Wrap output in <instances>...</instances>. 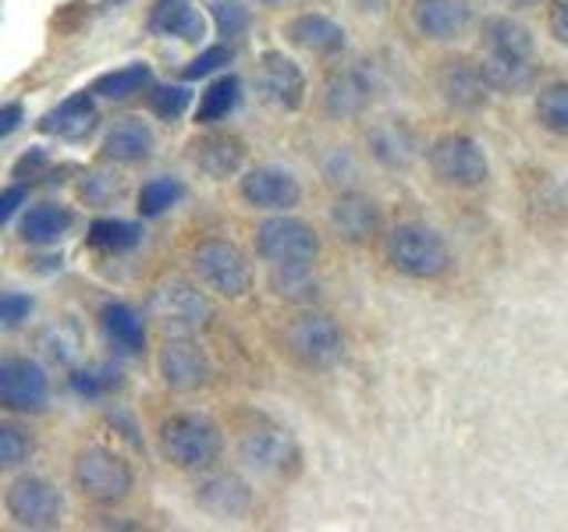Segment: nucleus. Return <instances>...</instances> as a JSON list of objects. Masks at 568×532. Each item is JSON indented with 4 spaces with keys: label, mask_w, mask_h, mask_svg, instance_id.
Wrapping results in <instances>:
<instances>
[{
    "label": "nucleus",
    "mask_w": 568,
    "mask_h": 532,
    "mask_svg": "<svg viewBox=\"0 0 568 532\" xmlns=\"http://www.w3.org/2000/svg\"><path fill=\"white\" fill-rule=\"evenodd\" d=\"M160 451L182 472H203L221 461L224 433L203 412H174L160 422Z\"/></svg>",
    "instance_id": "f257e3e1"
},
{
    "label": "nucleus",
    "mask_w": 568,
    "mask_h": 532,
    "mask_svg": "<svg viewBox=\"0 0 568 532\" xmlns=\"http://www.w3.org/2000/svg\"><path fill=\"white\" fill-rule=\"evenodd\" d=\"M192 270L210 291L235 301L253 291V263L235 242L227 238H203L192 248Z\"/></svg>",
    "instance_id": "f03ea898"
},
{
    "label": "nucleus",
    "mask_w": 568,
    "mask_h": 532,
    "mask_svg": "<svg viewBox=\"0 0 568 532\" xmlns=\"http://www.w3.org/2000/svg\"><path fill=\"white\" fill-rule=\"evenodd\" d=\"M387 263L398 274L416 280H434L452 266V253L444 238L426 224H398L387 235Z\"/></svg>",
    "instance_id": "7ed1b4c3"
},
{
    "label": "nucleus",
    "mask_w": 568,
    "mask_h": 532,
    "mask_svg": "<svg viewBox=\"0 0 568 532\" xmlns=\"http://www.w3.org/2000/svg\"><path fill=\"white\" fill-rule=\"evenodd\" d=\"M284 351L302 369H331L342 362L345 337L342 327L324 313H298L288 327H284Z\"/></svg>",
    "instance_id": "20e7f679"
},
{
    "label": "nucleus",
    "mask_w": 568,
    "mask_h": 532,
    "mask_svg": "<svg viewBox=\"0 0 568 532\" xmlns=\"http://www.w3.org/2000/svg\"><path fill=\"white\" fill-rule=\"evenodd\" d=\"M132 466L111 448H85L75 458V487L93 504H121L132 493Z\"/></svg>",
    "instance_id": "39448f33"
},
{
    "label": "nucleus",
    "mask_w": 568,
    "mask_h": 532,
    "mask_svg": "<svg viewBox=\"0 0 568 532\" xmlns=\"http://www.w3.org/2000/svg\"><path fill=\"white\" fill-rule=\"evenodd\" d=\"M256 253L271 266H313L320 256V238L306 221L274 213L256 227Z\"/></svg>",
    "instance_id": "423d86ee"
},
{
    "label": "nucleus",
    "mask_w": 568,
    "mask_h": 532,
    "mask_svg": "<svg viewBox=\"0 0 568 532\" xmlns=\"http://www.w3.org/2000/svg\"><path fill=\"white\" fill-rule=\"evenodd\" d=\"M239 458L260 475L288 479L302 469V451L295 437L274 422H256L253 430H245L239 440Z\"/></svg>",
    "instance_id": "0eeeda50"
},
{
    "label": "nucleus",
    "mask_w": 568,
    "mask_h": 532,
    "mask_svg": "<svg viewBox=\"0 0 568 532\" xmlns=\"http://www.w3.org/2000/svg\"><path fill=\"white\" fill-rule=\"evenodd\" d=\"M430 171L452 188H479L490 177L487 153L469 135H444L430 150Z\"/></svg>",
    "instance_id": "6e6552de"
},
{
    "label": "nucleus",
    "mask_w": 568,
    "mask_h": 532,
    "mask_svg": "<svg viewBox=\"0 0 568 532\" xmlns=\"http://www.w3.org/2000/svg\"><path fill=\"white\" fill-rule=\"evenodd\" d=\"M150 313L168 334H195L210 324L213 306L203 291H195L185 280H164L156 284L150 298Z\"/></svg>",
    "instance_id": "1a4fd4ad"
},
{
    "label": "nucleus",
    "mask_w": 568,
    "mask_h": 532,
    "mask_svg": "<svg viewBox=\"0 0 568 532\" xmlns=\"http://www.w3.org/2000/svg\"><path fill=\"white\" fill-rule=\"evenodd\" d=\"M50 401V380L47 369L36 359H4L0 362V408L18 416L43 412Z\"/></svg>",
    "instance_id": "9d476101"
},
{
    "label": "nucleus",
    "mask_w": 568,
    "mask_h": 532,
    "mask_svg": "<svg viewBox=\"0 0 568 532\" xmlns=\"http://www.w3.org/2000/svg\"><path fill=\"white\" fill-rule=\"evenodd\" d=\"M4 508L11 514V522L22 529H53L64 514L61 490L36 475L14 479L4 493Z\"/></svg>",
    "instance_id": "9b49d317"
},
{
    "label": "nucleus",
    "mask_w": 568,
    "mask_h": 532,
    "mask_svg": "<svg viewBox=\"0 0 568 532\" xmlns=\"http://www.w3.org/2000/svg\"><path fill=\"white\" fill-rule=\"evenodd\" d=\"M156 372H160V380H164V387L174 390V395H195V390H203L210 380V359L189 334H178L160 348Z\"/></svg>",
    "instance_id": "f8f14e48"
},
{
    "label": "nucleus",
    "mask_w": 568,
    "mask_h": 532,
    "mask_svg": "<svg viewBox=\"0 0 568 532\" xmlns=\"http://www.w3.org/2000/svg\"><path fill=\"white\" fill-rule=\"evenodd\" d=\"M239 192L248 206L266 209V213H284L302 203V185L292 171L284 167H253L242 174Z\"/></svg>",
    "instance_id": "ddd939ff"
},
{
    "label": "nucleus",
    "mask_w": 568,
    "mask_h": 532,
    "mask_svg": "<svg viewBox=\"0 0 568 532\" xmlns=\"http://www.w3.org/2000/svg\"><path fill=\"white\" fill-rule=\"evenodd\" d=\"M260 93L281 111H298L306 103V75L288 53L266 50L260 58Z\"/></svg>",
    "instance_id": "4468645a"
},
{
    "label": "nucleus",
    "mask_w": 568,
    "mask_h": 532,
    "mask_svg": "<svg viewBox=\"0 0 568 532\" xmlns=\"http://www.w3.org/2000/svg\"><path fill=\"white\" fill-rule=\"evenodd\" d=\"M97 96L89 89H79V93L64 96L50 114H43L40 121V132L53 135V139H64V142H82L97 132Z\"/></svg>",
    "instance_id": "2eb2a0df"
},
{
    "label": "nucleus",
    "mask_w": 568,
    "mask_h": 532,
    "mask_svg": "<svg viewBox=\"0 0 568 532\" xmlns=\"http://www.w3.org/2000/svg\"><path fill=\"white\" fill-rule=\"evenodd\" d=\"M437 89L452 106H458V111H476V106H484L490 96L484 71H479V64L469 58L444 61L440 75H437Z\"/></svg>",
    "instance_id": "dca6fc26"
},
{
    "label": "nucleus",
    "mask_w": 568,
    "mask_h": 532,
    "mask_svg": "<svg viewBox=\"0 0 568 532\" xmlns=\"http://www.w3.org/2000/svg\"><path fill=\"white\" fill-rule=\"evenodd\" d=\"M189 156L206 177H217V182H221V177H231V174L242 171L245 142L235 139V135H227V132H206V135L189 142Z\"/></svg>",
    "instance_id": "f3484780"
},
{
    "label": "nucleus",
    "mask_w": 568,
    "mask_h": 532,
    "mask_svg": "<svg viewBox=\"0 0 568 532\" xmlns=\"http://www.w3.org/2000/svg\"><path fill=\"white\" fill-rule=\"evenodd\" d=\"M146 29L153 35H174V40L200 43L206 35V18L192 0H156L146 18Z\"/></svg>",
    "instance_id": "a211bd4d"
},
{
    "label": "nucleus",
    "mask_w": 568,
    "mask_h": 532,
    "mask_svg": "<svg viewBox=\"0 0 568 532\" xmlns=\"http://www.w3.org/2000/svg\"><path fill=\"white\" fill-rule=\"evenodd\" d=\"M469 18V0H416L413 4V22L430 40H455V35L466 32Z\"/></svg>",
    "instance_id": "6ab92c4d"
},
{
    "label": "nucleus",
    "mask_w": 568,
    "mask_h": 532,
    "mask_svg": "<svg viewBox=\"0 0 568 532\" xmlns=\"http://www.w3.org/2000/svg\"><path fill=\"white\" fill-rule=\"evenodd\" d=\"M284 35L302 47L310 53H320V58H334V53L345 50V29L334 22L327 14H316V11H306V14H295L288 25H284Z\"/></svg>",
    "instance_id": "aec40b11"
},
{
    "label": "nucleus",
    "mask_w": 568,
    "mask_h": 532,
    "mask_svg": "<svg viewBox=\"0 0 568 532\" xmlns=\"http://www.w3.org/2000/svg\"><path fill=\"white\" fill-rule=\"evenodd\" d=\"M153 153V129L139 117H118L103 135V156L114 164H142Z\"/></svg>",
    "instance_id": "412c9836"
},
{
    "label": "nucleus",
    "mask_w": 568,
    "mask_h": 532,
    "mask_svg": "<svg viewBox=\"0 0 568 532\" xmlns=\"http://www.w3.org/2000/svg\"><path fill=\"white\" fill-rule=\"evenodd\" d=\"M71 227H75V213L68 206L40 203L22 213V221H18V238L29 245H58Z\"/></svg>",
    "instance_id": "4be33fe9"
},
{
    "label": "nucleus",
    "mask_w": 568,
    "mask_h": 532,
    "mask_svg": "<svg viewBox=\"0 0 568 532\" xmlns=\"http://www.w3.org/2000/svg\"><path fill=\"white\" fill-rule=\"evenodd\" d=\"M331 224L337 231V238H345L352 245H363L381 231V213L366 195H342L331 209Z\"/></svg>",
    "instance_id": "5701e85b"
},
{
    "label": "nucleus",
    "mask_w": 568,
    "mask_h": 532,
    "mask_svg": "<svg viewBox=\"0 0 568 532\" xmlns=\"http://www.w3.org/2000/svg\"><path fill=\"white\" fill-rule=\"evenodd\" d=\"M195 501H200V508L213 514V519H242L253 497H248V487L239 475H213L195 490Z\"/></svg>",
    "instance_id": "b1692460"
},
{
    "label": "nucleus",
    "mask_w": 568,
    "mask_h": 532,
    "mask_svg": "<svg viewBox=\"0 0 568 532\" xmlns=\"http://www.w3.org/2000/svg\"><path fill=\"white\" fill-rule=\"evenodd\" d=\"M100 324L118 351H124V355L146 351V327H142V319L132 306H124V301H106L100 313Z\"/></svg>",
    "instance_id": "393cba45"
},
{
    "label": "nucleus",
    "mask_w": 568,
    "mask_h": 532,
    "mask_svg": "<svg viewBox=\"0 0 568 532\" xmlns=\"http://www.w3.org/2000/svg\"><path fill=\"white\" fill-rule=\"evenodd\" d=\"M369 150H373V156L381 160V164L405 167L408 160L416 156V139L402 121L390 117V121H381V124H373V129H369Z\"/></svg>",
    "instance_id": "a878e982"
},
{
    "label": "nucleus",
    "mask_w": 568,
    "mask_h": 532,
    "mask_svg": "<svg viewBox=\"0 0 568 532\" xmlns=\"http://www.w3.org/2000/svg\"><path fill=\"white\" fill-rule=\"evenodd\" d=\"M479 71H484L487 85L497 89V93H523V89H529L532 79H537L529 58H501V53H487V58L479 61Z\"/></svg>",
    "instance_id": "bb28decb"
},
{
    "label": "nucleus",
    "mask_w": 568,
    "mask_h": 532,
    "mask_svg": "<svg viewBox=\"0 0 568 532\" xmlns=\"http://www.w3.org/2000/svg\"><path fill=\"white\" fill-rule=\"evenodd\" d=\"M85 242H89V248H97V253L121 256V253H132V248L142 242V227H139V224H132V221L100 217V221L89 224Z\"/></svg>",
    "instance_id": "cd10ccee"
},
{
    "label": "nucleus",
    "mask_w": 568,
    "mask_h": 532,
    "mask_svg": "<svg viewBox=\"0 0 568 532\" xmlns=\"http://www.w3.org/2000/svg\"><path fill=\"white\" fill-rule=\"evenodd\" d=\"M327 111L337 117H352L359 114L369 103V82L359 75V71H337V75L327 82Z\"/></svg>",
    "instance_id": "c85d7f7f"
},
{
    "label": "nucleus",
    "mask_w": 568,
    "mask_h": 532,
    "mask_svg": "<svg viewBox=\"0 0 568 532\" xmlns=\"http://www.w3.org/2000/svg\"><path fill=\"white\" fill-rule=\"evenodd\" d=\"M150 82H153L150 64L132 61V64H124V68L103 71V75L93 82V89H89V93L103 96V100H129L132 93H142V89H146Z\"/></svg>",
    "instance_id": "c756f323"
},
{
    "label": "nucleus",
    "mask_w": 568,
    "mask_h": 532,
    "mask_svg": "<svg viewBox=\"0 0 568 532\" xmlns=\"http://www.w3.org/2000/svg\"><path fill=\"white\" fill-rule=\"evenodd\" d=\"M484 43L490 53H501V58H529L532 53V35L523 22H511V18H487L484 22Z\"/></svg>",
    "instance_id": "7c9ffc66"
},
{
    "label": "nucleus",
    "mask_w": 568,
    "mask_h": 532,
    "mask_svg": "<svg viewBox=\"0 0 568 532\" xmlns=\"http://www.w3.org/2000/svg\"><path fill=\"white\" fill-rule=\"evenodd\" d=\"M242 96V79L239 75H221L213 85H206V93L200 96L195 106V124H217L224 121Z\"/></svg>",
    "instance_id": "2f4dec72"
},
{
    "label": "nucleus",
    "mask_w": 568,
    "mask_h": 532,
    "mask_svg": "<svg viewBox=\"0 0 568 532\" xmlns=\"http://www.w3.org/2000/svg\"><path fill=\"white\" fill-rule=\"evenodd\" d=\"M537 121L547 132H555L561 139H568V82H555L540 89L537 96Z\"/></svg>",
    "instance_id": "473e14b6"
},
{
    "label": "nucleus",
    "mask_w": 568,
    "mask_h": 532,
    "mask_svg": "<svg viewBox=\"0 0 568 532\" xmlns=\"http://www.w3.org/2000/svg\"><path fill=\"white\" fill-rule=\"evenodd\" d=\"M185 195V185L178 182V177H156V182H146L139 192V213L142 217H160V213H168L171 206L182 203Z\"/></svg>",
    "instance_id": "72a5a7b5"
},
{
    "label": "nucleus",
    "mask_w": 568,
    "mask_h": 532,
    "mask_svg": "<svg viewBox=\"0 0 568 532\" xmlns=\"http://www.w3.org/2000/svg\"><path fill=\"white\" fill-rule=\"evenodd\" d=\"M121 387V372L114 366H89V369H71V390L82 398H103Z\"/></svg>",
    "instance_id": "f704fd0d"
},
{
    "label": "nucleus",
    "mask_w": 568,
    "mask_h": 532,
    "mask_svg": "<svg viewBox=\"0 0 568 532\" xmlns=\"http://www.w3.org/2000/svg\"><path fill=\"white\" fill-rule=\"evenodd\" d=\"M192 103V89L189 85H178V82H160L153 85L150 93V111L160 117V121H178Z\"/></svg>",
    "instance_id": "c9c22d12"
},
{
    "label": "nucleus",
    "mask_w": 568,
    "mask_h": 532,
    "mask_svg": "<svg viewBox=\"0 0 568 532\" xmlns=\"http://www.w3.org/2000/svg\"><path fill=\"white\" fill-rule=\"evenodd\" d=\"M32 454V437L18 422H0V472L26 466Z\"/></svg>",
    "instance_id": "e433bc0d"
},
{
    "label": "nucleus",
    "mask_w": 568,
    "mask_h": 532,
    "mask_svg": "<svg viewBox=\"0 0 568 532\" xmlns=\"http://www.w3.org/2000/svg\"><path fill=\"white\" fill-rule=\"evenodd\" d=\"M235 61V50H231L227 43H217V47H206L200 58H192L185 68H182V79L185 82H195V79H206L213 75V71H221L224 64Z\"/></svg>",
    "instance_id": "4c0bfd02"
},
{
    "label": "nucleus",
    "mask_w": 568,
    "mask_h": 532,
    "mask_svg": "<svg viewBox=\"0 0 568 532\" xmlns=\"http://www.w3.org/2000/svg\"><path fill=\"white\" fill-rule=\"evenodd\" d=\"M213 22H217V32L224 40H235V35H242L248 29L253 14H248L239 0H217V4H213Z\"/></svg>",
    "instance_id": "58836bf2"
},
{
    "label": "nucleus",
    "mask_w": 568,
    "mask_h": 532,
    "mask_svg": "<svg viewBox=\"0 0 568 532\" xmlns=\"http://www.w3.org/2000/svg\"><path fill=\"white\" fill-rule=\"evenodd\" d=\"M118 177L114 174H93V177H85V185H82V200L85 203H93V206H103V203H111L118 200Z\"/></svg>",
    "instance_id": "ea45409f"
},
{
    "label": "nucleus",
    "mask_w": 568,
    "mask_h": 532,
    "mask_svg": "<svg viewBox=\"0 0 568 532\" xmlns=\"http://www.w3.org/2000/svg\"><path fill=\"white\" fill-rule=\"evenodd\" d=\"M47 164H50V156H47V150H26V156L18 160L14 164V177H22V185L26 182H32V177H40L43 171H47Z\"/></svg>",
    "instance_id": "a19ab883"
},
{
    "label": "nucleus",
    "mask_w": 568,
    "mask_h": 532,
    "mask_svg": "<svg viewBox=\"0 0 568 532\" xmlns=\"http://www.w3.org/2000/svg\"><path fill=\"white\" fill-rule=\"evenodd\" d=\"M29 200V185H11V188H0V227H4L18 209L26 206Z\"/></svg>",
    "instance_id": "79ce46f5"
},
{
    "label": "nucleus",
    "mask_w": 568,
    "mask_h": 532,
    "mask_svg": "<svg viewBox=\"0 0 568 532\" xmlns=\"http://www.w3.org/2000/svg\"><path fill=\"white\" fill-rule=\"evenodd\" d=\"M32 313V298L26 295H0V324H18Z\"/></svg>",
    "instance_id": "37998d69"
},
{
    "label": "nucleus",
    "mask_w": 568,
    "mask_h": 532,
    "mask_svg": "<svg viewBox=\"0 0 568 532\" xmlns=\"http://www.w3.org/2000/svg\"><path fill=\"white\" fill-rule=\"evenodd\" d=\"M547 25H550V35H555L561 47H568V0H550Z\"/></svg>",
    "instance_id": "c03bdc74"
},
{
    "label": "nucleus",
    "mask_w": 568,
    "mask_h": 532,
    "mask_svg": "<svg viewBox=\"0 0 568 532\" xmlns=\"http://www.w3.org/2000/svg\"><path fill=\"white\" fill-rule=\"evenodd\" d=\"M22 121H26V106L22 103H4V106H0V139L14 135L18 129H22Z\"/></svg>",
    "instance_id": "a18cd8bd"
},
{
    "label": "nucleus",
    "mask_w": 568,
    "mask_h": 532,
    "mask_svg": "<svg viewBox=\"0 0 568 532\" xmlns=\"http://www.w3.org/2000/svg\"><path fill=\"white\" fill-rule=\"evenodd\" d=\"M359 4H363V8H369V11H381V8L387 4V0H359Z\"/></svg>",
    "instance_id": "49530a36"
},
{
    "label": "nucleus",
    "mask_w": 568,
    "mask_h": 532,
    "mask_svg": "<svg viewBox=\"0 0 568 532\" xmlns=\"http://www.w3.org/2000/svg\"><path fill=\"white\" fill-rule=\"evenodd\" d=\"M505 4H511V8H529V4H537V0H505Z\"/></svg>",
    "instance_id": "de8ad7c7"
},
{
    "label": "nucleus",
    "mask_w": 568,
    "mask_h": 532,
    "mask_svg": "<svg viewBox=\"0 0 568 532\" xmlns=\"http://www.w3.org/2000/svg\"><path fill=\"white\" fill-rule=\"evenodd\" d=\"M266 4H281V0H266Z\"/></svg>",
    "instance_id": "09e8293b"
}]
</instances>
